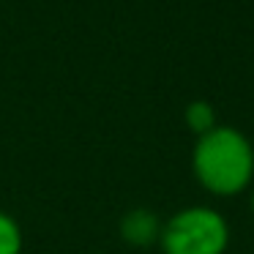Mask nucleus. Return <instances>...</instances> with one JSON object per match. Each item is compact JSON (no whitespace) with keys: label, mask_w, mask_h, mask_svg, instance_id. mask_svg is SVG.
<instances>
[{"label":"nucleus","mask_w":254,"mask_h":254,"mask_svg":"<svg viewBox=\"0 0 254 254\" xmlns=\"http://www.w3.org/2000/svg\"><path fill=\"white\" fill-rule=\"evenodd\" d=\"M191 172L213 197H238L254 181V145L232 126H216L197 137L191 150Z\"/></svg>","instance_id":"1"},{"label":"nucleus","mask_w":254,"mask_h":254,"mask_svg":"<svg viewBox=\"0 0 254 254\" xmlns=\"http://www.w3.org/2000/svg\"><path fill=\"white\" fill-rule=\"evenodd\" d=\"M230 224L216 208L191 205L161 221L159 249L164 254H224Z\"/></svg>","instance_id":"2"},{"label":"nucleus","mask_w":254,"mask_h":254,"mask_svg":"<svg viewBox=\"0 0 254 254\" xmlns=\"http://www.w3.org/2000/svg\"><path fill=\"white\" fill-rule=\"evenodd\" d=\"M161 232V219L148 208H134L121 219V238L123 243L137 249H148L153 243H159Z\"/></svg>","instance_id":"3"},{"label":"nucleus","mask_w":254,"mask_h":254,"mask_svg":"<svg viewBox=\"0 0 254 254\" xmlns=\"http://www.w3.org/2000/svg\"><path fill=\"white\" fill-rule=\"evenodd\" d=\"M186 126L189 131L194 134V137H202V134H208L210 128L219 126V121H216V110L208 104V101H191V104L186 107Z\"/></svg>","instance_id":"4"},{"label":"nucleus","mask_w":254,"mask_h":254,"mask_svg":"<svg viewBox=\"0 0 254 254\" xmlns=\"http://www.w3.org/2000/svg\"><path fill=\"white\" fill-rule=\"evenodd\" d=\"M0 254H22V227L6 210H0Z\"/></svg>","instance_id":"5"},{"label":"nucleus","mask_w":254,"mask_h":254,"mask_svg":"<svg viewBox=\"0 0 254 254\" xmlns=\"http://www.w3.org/2000/svg\"><path fill=\"white\" fill-rule=\"evenodd\" d=\"M252 202H254V199H252ZM252 208H254V205H252Z\"/></svg>","instance_id":"6"}]
</instances>
